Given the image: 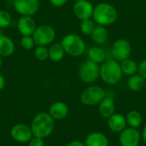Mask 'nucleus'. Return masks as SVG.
I'll use <instances>...</instances> for the list:
<instances>
[{
  "mask_svg": "<svg viewBox=\"0 0 146 146\" xmlns=\"http://www.w3.org/2000/svg\"><path fill=\"white\" fill-rule=\"evenodd\" d=\"M30 127L34 137L45 139L53 133L55 129V120L49 113L41 112L33 117Z\"/></svg>",
  "mask_w": 146,
  "mask_h": 146,
  "instance_id": "f257e3e1",
  "label": "nucleus"
},
{
  "mask_svg": "<svg viewBox=\"0 0 146 146\" xmlns=\"http://www.w3.org/2000/svg\"><path fill=\"white\" fill-rule=\"evenodd\" d=\"M122 72L120 62L115 59L107 58L99 67V77L107 85L114 86L118 84L122 78Z\"/></svg>",
  "mask_w": 146,
  "mask_h": 146,
  "instance_id": "f03ea898",
  "label": "nucleus"
},
{
  "mask_svg": "<svg viewBox=\"0 0 146 146\" xmlns=\"http://www.w3.org/2000/svg\"><path fill=\"white\" fill-rule=\"evenodd\" d=\"M92 18L98 25L104 27L110 26L117 21L118 11L111 3H99L94 6Z\"/></svg>",
  "mask_w": 146,
  "mask_h": 146,
  "instance_id": "7ed1b4c3",
  "label": "nucleus"
},
{
  "mask_svg": "<svg viewBox=\"0 0 146 146\" xmlns=\"http://www.w3.org/2000/svg\"><path fill=\"white\" fill-rule=\"evenodd\" d=\"M61 44L67 55L72 57H79L86 51V43L84 39L78 34H66L61 40Z\"/></svg>",
  "mask_w": 146,
  "mask_h": 146,
  "instance_id": "20e7f679",
  "label": "nucleus"
},
{
  "mask_svg": "<svg viewBox=\"0 0 146 146\" xmlns=\"http://www.w3.org/2000/svg\"><path fill=\"white\" fill-rule=\"evenodd\" d=\"M99 64L89 59L83 61L79 67V77L86 84H92L99 78Z\"/></svg>",
  "mask_w": 146,
  "mask_h": 146,
  "instance_id": "39448f33",
  "label": "nucleus"
},
{
  "mask_svg": "<svg viewBox=\"0 0 146 146\" xmlns=\"http://www.w3.org/2000/svg\"><path fill=\"white\" fill-rule=\"evenodd\" d=\"M105 90L98 86H90L86 87L80 94V102L86 106H94L100 104V102L106 97Z\"/></svg>",
  "mask_w": 146,
  "mask_h": 146,
  "instance_id": "423d86ee",
  "label": "nucleus"
},
{
  "mask_svg": "<svg viewBox=\"0 0 146 146\" xmlns=\"http://www.w3.org/2000/svg\"><path fill=\"white\" fill-rule=\"evenodd\" d=\"M56 31L53 27L48 24H43L37 26L33 38L35 42V45L48 46L54 43L56 38Z\"/></svg>",
  "mask_w": 146,
  "mask_h": 146,
  "instance_id": "0eeeda50",
  "label": "nucleus"
},
{
  "mask_svg": "<svg viewBox=\"0 0 146 146\" xmlns=\"http://www.w3.org/2000/svg\"><path fill=\"white\" fill-rule=\"evenodd\" d=\"M132 55V45L130 42L126 38L116 39L111 47V56L115 61L121 62L127 58H130Z\"/></svg>",
  "mask_w": 146,
  "mask_h": 146,
  "instance_id": "6e6552de",
  "label": "nucleus"
},
{
  "mask_svg": "<svg viewBox=\"0 0 146 146\" xmlns=\"http://www.w3.org/2000/svg\"><path fill=\"white\" fill-rule=\"evenodd\" d=\"M15 10L21 15L33 16L40 8L39 0H13Z\"/></svg>",
  "mask_w": 146,
  "mask_h": 146,
  "instance_id": "1a4fd4ad",
  "label": "nucleus"
},
{
  "mask_svg": "<svg viewBox=\"0 0 146 146\" xmlns=\"http://www.w3.org/2000/svg\"><path fill=\"white\" fill-rule=\"evenodd\" d=\"M10 136L15 142L21 144L28 143L33 137L31 127L24 123H19L13 126L10 130Z\"/></svg>",
  "mask_w": 146,
  "mask_h": 146,
  "instance_id": "9d476101",
  "label": "nucleus"
},
{
  "mask_svg": "<svg viewBox=\"0 0 146 146\" xmlns=\"http://www.w3.org/2000/svg\"><path fill=\"white\" fill-rule=\"evenodd\" d=\"M141 140V133L136 128L126 127L120 133L119 142L121 146H139Z\"/></svg>",
  "mask_w": 146,
  "mask_h": 146,
  "instance_id": "9b49d317",
  "label": "nucleus"
},
{
  "mask_svg": "<svg viewBox=\"0 0 146 146\" xmlns=\"http://www.w3.org/2000/svg\"><path fill=\"white\" fill-rule=\"evenodd\" d=\"M94 6L88 0H79L74 2L73 5V12L74 15L80 21L91 19L92 17Z\"/></svg>",
  "mask_w": 146,
  "mask_h": 146,
  "instance_id": "f8f14e48",
  "label": "nucleus"
},
{
  "mask_svg": "<svg viewBox=\"0 0 146 146\" xmlns=\"http://www.w3.org/2000/svg\"><path fill=\"white\" fill-rule=\"evenodd\" d=\"M16 27L21 36H32L37 27L33 16L21 15L17 20Z\"/></svg>",
  "mask_w": 146,
  "mask_h": 146,
  "instance_id": "ddd939ff",
  "label": "nucleus"
},
{
  "mask_svg": "<svg viewBox=\"0 0 146 146\" xmlns=\"http://www.w3.org/2000/svg\"><path fill=\"white\" fill-rule=\"evenodd\" d=\"M126 116L120 113H115L108 118V127L113 133H120L127 127Z\"/></svg>",
  "mask_w": 146,
  "mask_h": 146,
  "instance_id": "4468645a",
  "label": "nucleus"
},
{
  "mask_svg": "<svg viewBox=\"0 0 146 146\" xmlns=\"http://www.w3.org/2000/svg\"><path fill=\"white\" fill-rule=\"evenodd\" d=\"M68 105L61 101L53 103L49 109V114L55 121H61L66 118L68 115Z\"/></svg>",
  "mask_w": 146,
  "mask_h": 146,
  "instance_id": "2eb2a0df",
  "label": "nucleus"
},
{
  "mask_svg": "<svg viewBox=\"0 0 146 146\" xmlns=\"http://www.w3.org/2000/svg\"><path fill=\"white\" fill-rule=\"evenodd\" d=\"M98 112L100 115L105 119L110 117L115 113V104L113 98L106 95V97L98 104Z\"/></svg>",
  "mask_w": 146,
  "mask_h": 146,
  "instance_id": "dca6fc26",
  "label": "nucleus"
},
{
  "mask_svg": "<svg viewBox=\"0 0 146 146\" xmlns=\"http://www.w3.org/2000/svg\"><path fill=\"white\" fill-rule=\"evenodd\" d=\"M15 45L14 41L4 34H0V56L9 57L14 54Z\"/></svg>",
  "mask_w": 146,
  "mask_h": 146,
  "instance_id": "f3484780",
  "label": "nucleus"
},
{
  "mask_svg": "<svg viewBox=\"0 0 146 146\" xmlns=\"http://www.w3.org/2000/svg\"><path fill=\"white\" fill-rule=\"evenodd\" d=\"M109 139L108 137L100 132H93L90 133L86 140V146H109Z\"/></svg>",
  "mask_w": 146,
  "mask_h": 146,
  "instance_id": "a211bd4d",
  "label": "nucleus"
},
{
  "mask_svg": "<svg viewBox=\"0 0 146 146\" xmlns=\"http://www.w3.org/2000/svg\"><path fill=\"white\" fill-rule=\"evenodd\" d=\"M87 57L89 60L98 64H102L108 58L106 51L100 46L91 47L87 51Z\"/></svg>",
  "mask_w": 146,
  "mask_h": 146,
  "instance_id": "6ab92c4d",
  "label": "nucleus"
},
{
  "mask_svg": "<svg viewBox=\"0 0 146 146\" xmlns=\"http://www.w3.org/2000/svg\"><path fill=\"white\" fill-rule=\"evenodd\" d=\"M92 41L98 44V45H102L106 43L109 38V33L108 30L105 27L100 26V25H96V27L94 31L92 32Z\"/></svg>",
  "mask_w": 146,
  "mask_h": 146,
  "instance_id": "aec40b11",
  "label": "nucleus"
},
{
  "mask_svg": "<svg viewBox=\"0 0 146 146\" xmlns=\"http://www.w3.org/2000/svg\"><path fill=\"white\" fill-rule=\"evenodd\" d=\"M65 54L61 43H52L49 48V59L54 62H61L64 58Z\"/></svg>",
  "mask_w": 146,
  "mask_h": 146,
  "instance_id": "412c9836",
  "label": "nucleus"
},
{
  "mask_svg": "<svg viewBox=\"0 0 146 146\" xmlns=\"http://www.w3.org/2000/svg\"><path fill=\"white\" fill-rule=\"evenodd\" d=\"M127 87L132 92H139L141 91L145 86V80L141 77L139 74H133L132 76H129L127 82Z\"/></svg>",
  "mask_w": 146,
  "mask_h": 146,
  "instance_id": "4be33fe9",
  "label": "nucleus"
},
{
  "mask_svg": "<svg viewBox=\"0 0 146 146\" xmlns=\"http://www.w3.org/2000/svg\"><path fill=\"white\" fill-rule=\"evenodd\" d=\"M127 125L130 127L138 129L143 123V116L138 110H131L126 115Z\"/></svg>",
  "mask_w": 146,
  "mask_h": 146,
  "instance_id": "5701e85b",
  "label": "nucleus"
},
{
  "mask_svg": "<svg viewBox=\"0 0 146 146\" xmlns=\"http://www.w3.org/2000/svg\"><path fill=\"white\" fill-rule=\"evenodd\" d=\"M120 65H121V72L125 75L132 76L138 73V63L131 58H127L121 62Z\"/></svg>",
  "mask_w": 146,
  "mask_h": 146,
  "instance_id": "b1692460",
  "label": "nucleus"
},
{
  "mask_svg": "<svg viewBox=\"0 0 146 146\" xmlns=\"http://www.w3.org/2000/svg\"><path fill=\"white\" fill-rule=\"evenodd\" d=\"M96 27V24H95V21L91 19H86V20H83L81 21L80 24V32L86 35V36H89V35H92V32L94 31Z\"/></svg>",
  "mask_w": 146,
  "mask_h": 146,
  "instance_id": "393cba45",
  "label": "nucleus"
},
{
  "mask_svg": "<svg viewBox=\"0 0 146 146\" xmlns=\"http://www.w3.org/2000/svg\"><path fill=\"white\" fill-rule=\"evenodd\" d=\"M34 56L39 62H44L49 58V48L47 46L36 45L34 49Z\"/></svg>",
  "mask_w": 146,
  "mask_h": 146,
  "instance_id": "a878e982",
  "label": "nucleus"
},
{
  "mask_svg": "<svg viewBox=\"0 0 146 146\" xmlns=\"http://www.w3.org/2000/svg\"><path fill=\"white\" fill-rule=\"evenodd\" d=\"M12 17L9 11L5 9H0V28H7L11 25Z\"/></svg>",
  "mask_w": 146,
  "mask_h": 146,
  "instance_id": "bb28decb",
  "label": "nucleus"
},
{
  "mask_svg": "<svg viewBox=\"0 0 146 146\" xmlns=\"http://www.w3.org/2000/svg\"><path fill=\"white\" fill-rule=\"evenodd\" d=\"M20 43H21V47L26 50H32L35 45V42L33 38V35L32 36H21Z\"/></svg>",
  "mask_w": 146,
  "mask_h": 146,
  "instance_id": "cd10ccee",
  "label": "nucleus"
},
{
  "mask_svg": "<svg viewBox=\"0 0 146 146\" xmlns=\"http://www.w3.org/2000/svg\"><path fill=\"white\" fill-rule=\"evenodd\" d=\"M138 74L146 80V59L142 60L138 64Z\"/></svg>",
  "mask_w": 146,
  "mask_h": 146,
  "instance_id": "c85d7f7f",
  "label": "nucleus"
},
{
  "mask_svg": "<svg viewBox=\"0 0 146 146\" xmlns=\"http://www.w3.org/2000/svg\"><path fill=\"white\" fill-rule=\"evenodd\" d=\"M28 146H45V144L44 139L33 136L28 142Z\"/></svg>",
  "mask_w": 146,
  "mask_h": 146,
  "instance_id": "c756f323",
  "label": "nucleus"
},
{
  "mask_svg": "<svg viewBox=\"0 0 146 146\" xmlns=\"http://www.w3.org/2000/svg\"><path fill=\"white\" fill-rule=\"evenodd\" d=\"M68 1V0H49L50 3L51 5H53L54 7H56V8H60V7L64 6Z\"/></svg>",
  "mask_w": 146,
  "mask_h": 146,
  "instance_id": "7c9ffc66",
  "label": "nucleus"
},
{
  "mask_svg": "<svg viewBox=\"0 0 146 146\" xmlns=\"http://www.w3.org/2000/svg\"><path fill=\"white\" fill-rule=\"evenodd\" d=\"M67 146H86V145L85 142H82L80 140H72Z\"/></svg>",
  "mask_w": 146,
  "mask_h": 146,
  "instance_id": "2f4dec72",
  "label": "nucleus"
},
{
  "mask_svg": "<svg viewBox=\"0 0 146 146\" xmlns=\"http://www.w3.org/2000/svg\"><path fill=\"white\" fill-rule=\"evenodd\" d=\"M5 84H6V81H5V78L3 77V74H0V91H2L4 86H5Z\"/></svg>",
  "mask_w": 146,
  "mask_h": 146,
  "instance_id": "473e14b6",
  "label": "nucleus"
},
{
  "mask_svg": "<svg viewBox=\"0 0 146 146\" xmlns=\"http://www.w3.org/2000/svg\"><path fill=\"white\" fill-rule=\"evenodd\" d=\"M141 139L144 140V142L146 144V125L144 127L142 133H141Z\"/></svg>",
  "mask_w": 146,
  "mask_h": 146,
  "instance_id": "72a5a7b5",
  "label": "nucleus"
},
{
  "mask_svg": "<svg viewBox=\"0 0 146 146\" xmlns=\"http://www.w3.org/2000/svg\"><path fill=\"white\" fill-rule=\"evenodd\" d=\"M2 65H3V59H2V57L0 56V69H1V68H2Z\"/></svg>",
  "mask_w": 146,
  "mask_h": 146,
  "instance_id": "f704fd0d",
  "label": "nucleus"
},
{
  "mask_svg": "<svg viewBox=\"0 0 146 146\" xmlns=\"http://www.w3.org/2000/svg\"><path fill=\"white\" fill-rule=\"evenodd\" d=\"M74 2H76V1H79V0H74Z\"/></svg>",
  "mask_w": 146,
  "mask_h": 146,
  "instance_id": "c9c22d12",
  "label": "nucleus"
}]
</instances>
